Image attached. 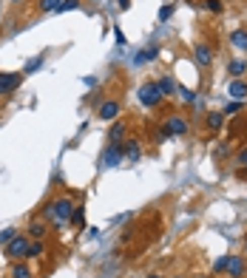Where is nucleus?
<instances>
[{
	"mask_svg": "<svg viewBox=\"0 0 247 278\" xmlns=\"http://www.w3.org/2000/svg\"><path fill=\"white\" fill-rule=\"evenodd\" d=\"M74 210H77V207H74L68 199H54L49 207H46V216H49V219H57L60 224H66V221H71Z\"/></svg>",
	"mask_w": 247,
	"mask_h": 278,
	"instance_id": "nucleus-1",
	"label": "nucleus"
},
{
	"mask_svg": "<svg viewBox=\"0 0 247 278\" xmlns=\"http://www.w3.org/2000/svg\"><path fill=\"white\" fill-rule=\"evenodd\" d=\"M159 100H162V88H159V83H145V86L139 88V102H142V105L153 108Z\"/></svg>",
	"mask_w": 247,
	"mask_h": 278,
	"instance_id": "nucleus-2",
	"label": "nucleus"
},
{
	"mask_svg": "<svg viewBox=\"0 0 247 278\" xmlns=\"http://www.w3.org/2000/svg\"><path fill=\"white\" fill-rule=\"evenodd\" d=\"M29 239L26 235H15L12 242L6 244V256L9 258H26V253H29Z\"/></svg>",
	"mask_w": 247,
	"mask_h": 278,
	"instance_id": "nucleus-3",
	"label": "nucleus"
},
{
	"mask_svg": "<svg viewBox=\"0 0 247 278\" xmlns=\"http://www.w3.org/2000/svg\"><path fill=\"white\" fill-rule=\"evenodd\" d=\"M20 74L15 71H3L0 74V97H6V94H12L15 88H20Z\"/></svg>",
	"mask_w": 247,
	"mask_h": 278,
	"instance_id": "nucleus-4",
	"label": "nucleus"
},
{
	"mask_svg": "<svg viewBox=\"0 0 247 278\" xmlns=\"http://www.w3.org/2000/svg\"><path fill=\"white\" fill-rule=\"evenodd\" d=\"M244 272H247V264H244V258H241V256H230V258H227V275H230V278H244Z\"/></svg>",
	"mask_w": 247,
	"mask_h": 278,
	"instance_id": "nucleus-5",
	"label": "nucleus"
},
{
	"mask_svg": "<svg viewBox=\"0 0 247 278\" xmlns=\"http://www.w3.org/2000/svg\"><path fill=\"white\" fill-rule=\"evenodd\" d=\"M185 131H188V122L182 120V116H171V120H168V128L162 131V134L165 136H179V134H185Z\"/></svg>",
	"mask_w": 247,
	"mask_h": 278,
	"instance_id": "nucleus-6",
	"label": "nucleus"
},
{
	"mask_svg": "<svg viewBox=\"0 0 247 278\" xmlns=\"http://www.w3.org/2000/svg\"><path fill=\"white\" fill-rule=\"evenodd\" d=\"M116 114H119V102L108 100V102H102V105H100V120L114 122V120H116Z\"/></svg>",
	"mask_w": 247,
	"mask_h": 278,
	"instance_id": "nucleus-7",
	"label": "nucleus"
},
{
	"mask_svg": "<svg viewBox=\"0 0 247 278\" xmlns=\"http://www.w3.org/2000/svg\"><path fill=\"white\" fill-rule=\"evenodd\" d=\"M227 94H230L233 100H247V83H241V80H233L230 88H227Z\"/></svg>",
	"mask_w": 247,
	"mask_h": 278,
	"instance_id": "nucleus-8",
	"label": "nucleus"
},
{
	"mask_svg": "<svg viewBox=\"0 0 247 278\" xmlns=\"http://www.w3.org/2000/svg\"><path fill=\"white\" fill-rule=\"evenodd\" d=\"M230 43L233 49H239V51H247V29H236L230 34Z\"/></svg>",
	"mask_w": 247,
	"mask_h": 278,
	"instance_id": "nucleus-9",
	"label": "nucleus"
},
{
	"mask_svg": "<svg viewBox=\"0 0 247 278\" xmlns=\"http://www.w3.org/2000/svg\"><path fill=\"white\" fill-rule=\"evenodd\" d=\"M29 235L34 239V242H40V239L46 235V221H40V219L31 221V224H29Z\"/></svg>",
	"mask_w": 247,
	"mask_h": 278,
	"instance_id": "nucleus-10",
	"label": "nucleus"
},
{
	"mask_svg": "<svg viewBox=\"0 0 247 278\" xmlns=\"http://www.w3.org/2000/svg\"><path fill=\"white\" fill-rule=\"evenodd\" d=\"M119 159H122V148H119V145H111V150L108 153H105V165H119Z\"/></svg>",
	"mask_w": 247,
	"mask_h": 278,
	"instance_id": "nucleus-11",
	"label": "nucleus"
},
{
	"mask_svg": "<svg viewBox=\"0 0 247 278\" xmlns=\"http://www.w3.org/2000/svg\"><path fill=\"white\" fill-rule=\"evenodd\" d=\"M125 136V125L122 122H114V128H111V134H108V139H111V145H119V139Z\"/></svg>",
	"mask_w": 247,
	"mask_h": 278,
	"instance_id": "nucleus-12",
	"label": "nucleus"
},
{
	"mask_svg": "<svg viewBox=\"0 0 247 278\" xmlns=\"http://www.w3.org/2000/svg\"><path fill=\"white\" fill-rule=\"evenodd\" d=\"M43 63H46V57H43V54H37L34 60H29V63H26V68H23V71H26V74H34L37 68H43Z\"/></svg>",
	"mask_w": 247,
	"mask_h": 278,
	"instance_id": "nucleus-13",
	"label": "nucleus"
},
{
	"mask_svg": "<svg viewBox=\"0 0 247 278\" xmlns=\"http://www.w3.org/2000/svg\"><path fill=\"white\" fill-rule=\"evenodd\" d=\"M196 60H199V63H202V65H211V49H208V46H196Z\"/></svg>",
	"mask_w": 247,
	"mask_h": 278,
	"instance_id": "nucleus-14",
	"label": "nucleus"
},
{
	"mask_svg": "<svg viewBox=\"0 0 247 278\" xmlns=\"http://www.w3.org/2000/svg\"><path fill=\"white\" fill-rule=\"evenodd\" d=\"M9 275H12V278H31V270L26 267V264H15Z\"/></svg>",
	"mask_w": 247,
	"mask_h": 278,
	"instance_id": "nucleus-15",
	"label": "nucleus"
},
{
	"mask_svg": "<svg viewBox=\"0 0 247 278\" xmlns=\"http://www.w3.org/2000/svg\"><path fill=\"white\" fill-rule=\"evenodd\" d=\"M153 57H156V49H145L134 57V63H148V60H153Z\"/></svg>",
	"mask_w": 247,
	"mask_h": 278,
	"instance_id": "nucleus-16",
	"label": "nucleus"
},
{
	"mask_svg": "<svg viewBox=\"0 0 247 278\" xmlns=\"http://www.w3.org/2000/svg\"><path fill=\"white\" fill-rule=\"evenodd\" d=\"M244 68H247L244 60H233V63H230V74H233V77H241V74H244Z\"/></svg>",
	"mask_w": 247,
	"mask_h": 278,
	"instance_id": "nucleus-17",
	"label": "nucleus"
},
{
	"mask_svg": "<svg viewBox=\"0 0 247 278\" xmlns=\"http://www.w3.org/2000/svg\"><path fill=\"white\" fill-rule=\"evenodd\" d=\"M43 256V244L40 242H31L29 244V253H26V258H40Z\"/></svg>",
	"mask_w": 247,
	"mask_h": 278,
	"instance_id": "nucleus-18",
	"label": "nucleus"
},
{
	"mask_svg": "<svg viewBox=\"0 0 247 278\" xmlns=\"http://www.w3.org/2000/svg\"><path fill=\"white\" fill-rule=\"evenodd\" d=\"M63 0H40V12H57Z\"/></svg>",
	"mask_w": 247,
	"mask_h": 278,
	"instance_id": "nucleus-19",
	"label": "nucleus"
},
{
	"mask_svg": "<svg viewBox=\"0 0 247 278\" xmlns=\"http://www.w3.org/2000/svg\"><path fill=\"white\" fill-rule=\"evenodd\" d=\"M208 128H213V131L222 128V114H208Z\"/></svg>",
	"mask_w": 247,
	"mask_h": 278,
	"instance_id": "nucleus-20",
	"label": "nucleus"
},
{
	"mask_svg": "<svg viewBox=\"0 0 247 278\" xmlns=\"http://www.w3.org/2000/svg\"><path fill=\"white\" fill-rule=\"evenodd\" d=\"M125 156H128V159H139V145L134 142V139L128 142V148H125Z\"/></svg>",
	"mask_w": 247,
	"mask_h": 278,
	"instance_id": "nucleus-21",
	"label": "nucleus"
},
{
	"mask_svg": "<svg viewBox=\"0 0 247 278\" xmlns=\"http://www.w3.org/2000/svg\"><path fill=\"white\" fill-rule=\"evenodd\" d=\"M80 6V0H63V3H60V9L57 12H74V9Z\"/></svg>",
	"mask_w": 247,
	"mask_h": 278,
	"instance_id": "nucleus-22",
	"label": "nucleus"
},
{
	"mask_svg": "<svg viewBox=\"0 0 247 278\" xmlns=\"http://www.w3.org/2000/svg\"><path fill=\"white\" fill-rule=\"evenodd\" d=\"M15 227H6V230H3V233H0V244H9V242H12V239H15Z\"/></svg>",
	"mask_w": 247,
	"mask_h": 278,
	"instance_id": "nucleus-23",
	"label": "nucleus"
},
{
	"mask_svg": "<svg viewBox=\"0 0 247 278\" xmlns=\"http://www.w3.org/2000/svg\"><path fill=\"white\" fill-rule=\"evenodd\" d=\"M159 88H162V94H174V83L171 80H159Z\"/></svg>",
	"mask_w": 247,
	"mask_h": 278,
	"instance_id": "nucleus-24",
	"label": "nucleus"
},
{
	"mask_svg": "<svg viewBox=\"0 0 247 278\" xmlns=\"http://www.w3.org/2000/svg\"><path fill=\"white\" fill-rule=\"evenodd\" d=\"M227 258H230V256H222V258H219V261H216V264H213V270H216V272H222V270H227Z\"/></svg>",
	"mask_w": 247,
	"mask_h": 278,
	"instance_id": "nucleus-25",
	"label": "nucleus"
},
{
	"mask_svg": "<svg viewBox=\"0 0 247 278\" xmlns=\"http://www.w3.org/2000/svg\"><path fill=\"white\" fill-rule=\"evenodd\" d=\"M208 9H211V12H216V15H219V12H222V9H225V6H222V0H208Z\"/></svg>",
	"mask_w": 247,
	"mask_h": 278,
	"instance_id": "nucleus-26",
	"label": "nucleus"
},
{
	"mask_svg": "<svg viewBox=\"0 0 247 278\" xmlns=\"http://www.w3.org/2000/svg\"><path fill=\"white\" fill-rule=\"evenodd\" d=\"M171 15H174V6H162L159 9V20H168Z\"/></svg>",
	"mask_w": 247,
	"mask_h": 278,
	"instance_id": "nucleus-27",
	"label": "nucleus"
},
{
	"mask_svg": "<svg viewBox=\"0 0 247 278\" xmlns=\"http://www.w3.org/2000/svg\"><path fill=\"white\" fill-rule=\"evenodd\" d=\"M241 111V102H230V105L225 108V114H239Z\"/></svg>",
	"mask_w": 247,
	"mask_h": 278,
	"instance_id": "nucleus-28",
	"label": "nucleus"
},
{
	"mask_svg": "<svg viewBox=\"0 0 247 278\" xmlns=\"http://www.w3.org/2000/svg\"><path fill=\"white\" fill-rule=\"evenodd\" d=\"M71 221H74V224H83V207H77V210H74Z\"/></svg>",
	"mask_w": 247,
	"mask_h": 278,
	"instance_id": "nucleus-29",
	"label": "nucleus"
},
{
	"mask_svg": "<svg viewBox=\"0 0 247 278\" xmlns=\"http://www.w3.org/2000/svg\"><path fill=\"white\" fill-rule=\"evenodd\" d=\"M236 162H239V165H247V148H244V150H239V156H236Z\"/></svg>",
	"mask_w": 247,
	"mask_h": 278,
	"instance_id": "nucleus-30",
	"label": "nucleus"
},
{
	"mask_svg": "<svg viewBox=\"0 0 247 278\" xmlns=\"http://www.w3.org/2000/svg\"><path fill=\"white\" fill-rule=\"evenodd\" d=\"M179 94H182V97H185V100H188V102H193V94H190L188 88H179Z\"/></svg>",
	"mask_w": 247,
	"mask_h": 278,
	"instance_id": "nucleus-31",
	"label": "nucleus"
},
{
	"mask_svg": "<svg viewBox=\"0 0 247 278\" xmlns=\"http://www.w3.org/2000/svg\"><path fill=\"white\" fill-rule=\"evenodd\" d=\"M116 3H119V9H128V6H131V0H116Z\"/></svg>",
	"mask_w": 247,
	"mask_h": 278,
	"instance_id": "nucleus-32",
	"label": "nucleus"
},
{
	"mask_svg": "<svg viewBox=\"0 0 247 278\" xmlns=\"http://www.w3.org/2000/svg\"><path fill=\"white\" fill-rule=\"evenodd\" d=\"M148 278H159V275H148Z\"/></svg>",
	"mask_w": 247,
	"mask_h": 278,
	"instance_id": "nucleus-33",
	"label": "nucleus"
},
{
	"mask_svg": "<svg viewBox=\"0 0 247 278\" xmlns=\"http://www.w3.org/2000/svg\"><path fill=\"white\" fill-rule=\"evenodd\" d=\"M12 3H20V0H12Z\"/></svg>",
	"mask_w": 247,
	"mask_h": 278,
	"instance_id": "nucleus-34",
	"label": "nucleus"
},
{
	"mask_svg": "<svg viewBox=\"0 0 247 278\" xmlns=\"http://www.w3.org/2000/svg\"><path fill=\"white\" fill-rule=\"evenodd\" d=\"M0 12H3V6H0Z\"/></svg>",
	"mask_w": 247,
	"mask_h": 278,
	"instance_id": "nucleus-35",
	"label": "nucleus"
}]
</instances>
